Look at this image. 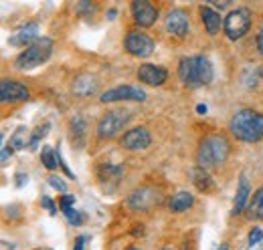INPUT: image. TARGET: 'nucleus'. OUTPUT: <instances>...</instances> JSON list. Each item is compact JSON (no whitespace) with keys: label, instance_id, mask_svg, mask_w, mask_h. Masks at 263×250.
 <instances>
[{"label":"nucleus","instance_id":"1a4fd4ad","mask_svg":"<svg viewBox=\"0 0 263 250\" xmlns=\"http://www.w3.org/2000/svg\"><path fill=\"white\" fill-rule=\"evenodd\" d=\"M164 27L168 34H174V36H178V38L186 36V34H189V27H191L186 10H182V8H172V10H168V14H166V18H164Z\"/></svg>","mask_w":263,"mask_h":250},{"label":"nucleus","instance_id":"dca6fc26","mask_svg":"<svg viewBox=\"0 0 263 250\" xmlns=\"http://www.w3.org/2000/svg\"><path fill=\"white\" fill-rule=\"evenodd\" d=\"M249 196H251V187L245 176L239 178V186H237V194H235V204H233V216L241 214L245 208H247V202H249Z\"/></svg>","mask_w":263,"mask_h":250},{"label":"nucleus","instance_id":"a211bd4d","mask_svg":"<svg viewBox=\"0 0 263 250\" xmlns=\"http://www.w3.org/2000/svg\"><path fill=\"white\" fill-rule=\"evenodd\" d=\"M200 20L209 34H217L221 29V14L211 6H200Z\"/></svg>","mask_w":263,"mask_h":250},{"label":"nucleus","instance_id":"58836bf2","mask_svg":"<svg viewBox=\"0 0 263 250\" xmlns=\"http://www.w3.org/2000/svg\"><path fill=\"white\" fill-rule=\"evenodd\" d=\"M162 250H170V248H162Z\"/></svg>","mask_w":263,"mask_h":250},{"label":"nucleus","instance_id":"7c9ffc66","mask_svg":"<svg viewBox=\"0 0 263 250\" xmlns=\"http://www.w3.org/2000/svg\"><path fill=\"white\" fill-rule=\"evenodd\" d=\"M255 45H257V51H259V55L263 57V29L257 32V36H255Z\"/></svg>","mask_w":263,"mask_h":250},{"label":"nucleus","instance_id":"ddd939ff","mask_svg":"<svg viewBox=\"0 0 263 250\" xmlns=\"http://www.w3.org/2000/svg\"><path fill=\"white\" fill-rule=\"evenodd\" d=\"M138 79H140V83H146V85H152V87H160L168 79V71L160 65L146 62V65H142L138 69Z\"/></svg>","mask_w":263,"mask_h":250},{"label":"nucleus","instance_id":"5701e85b","mask_svg":"<svg viewBox=\"0 0 263 250\" xmlns=\"http://www.w3.org/2000/svg\"><path fill=\"white\" fill-rule=\"evenodd\" d=\"M69 129H71V135H73V141H77V145L83 143V135H85V123L79 115H75L71 121H69Z\"/></svg>","mask_w":263,"mask_h":250},{"label":"nucleus","instance_id":"f03ea898","mask_svg":"<svg viewBox=\"0 0 263 250\" xmlns=\"http://www.w3.org/2000/svg\"><path fill=\"white\" fill-rule=\"evenodd\" d=\"M213 65L206 57L197 55V57H182L178 62V77L184 87L189 89H198L202 85H209L213 81Z\"/></svg>","mask_w":263,"mask_h":250},{"label":"nucleus","instance_id":"f257e3e1","mask_svg":"<svg viewBox=\"0 0 263 250\" xmlns=\"http://www.w3.org/2000/svg\"><path fill=\"white\" fill-rule=\"evenodd\" d=\"M231 152V145L227 141L225 135L221 133H211V135H204L198 143L197 150V165L202 170H213V168H219L227 161Z\"/></svg>","mask_w":263,"mask_h":250},{"label":"nucleus","instance_id":"2eb2a0df","mask_svg":"<svg viewBox=\"0 0 263 250\" xmlns=\"http://www.w3.org/2000/svg\"><path fill=\"white\" fill-rule=\"evenodd\" d=\"M36 38H41L39 36V27H36V23H27V25H23L18 31L14 32L10 38H8V43L12 45V47H31Z\"/></svg>","mask_w":263,"mask_h":250},{"label":"nucleus","instance_id":"0eeeda50","mask_svg":"<svg viewBox=\"0 0 263 250\" xmlns=\"http://www.w3.org/2000/svg\"><path fill=\"white\" fill-rule=\"evenodd\" d=\"M124 47L132 57L138 59H148L154 53V40L142 31H128L124 38Z\"/></svg>","mask_w":263,"mask_h":250},{"label":"nucleus","instance_id":"6ab92c4d","mask_svg":"<svg viewBox=\"0 0 263 250\" xmlns=\"http://www.w3.org/2000/svg\"><path fill=\"white\" fill-rule=\"evenodd\" d=\"M247 216L251 220H263V186L253 192L247 206Z\"/></svg>","mask_w":263,"mask_h":250},{"label":"nucleus","instance_id":"f3484780","mask_svg":"<svg viewBox=\"0 0 263 250\" xmlns=\"http://www.w3.org/2000/svg\"><path fill=\"white\" fill-rule=\"evenodd\" d=\"M96 89H98V79L91 75H79L73 81V93L77 97H89L96 93Z\"/></svg>","mask_w":263,"mask_h":250},{"label":"nucleus","instance_id":"6e6552de","mask_svg":"<svg viewBox=\"0 0 263 250\" xmlns=\"http://www.w3.org/2000/svg\"><path fill=\"white\" fill-rule=\"evenodd\" d=\"M101 103H116V101H146V93L140 87L134 85H120L114 89H107L105 93H101L99 97Z\"/></svg>","mask_w":263,"mask_h":250},{"label":"nucleus","instance_id":"39448f33","mask_svg":"<svg viewBox=\"0 0 263 250\" xmlns=\"http://www.w3.org/2000/svg\"><path fill=\"white\" fill-rule=\"evenodd\" d=\"M249 29H251V10L245 8V6L231 10L229 14L225 16V20H223V31H225L227 38H231V40L243 38Z\"/></svg>","mask_w":263,"mask_h":250},{"label":"nucleus","instance_id":"412c9836","mask_svg":"<svg viewBox=\"0 0 263 250\" xmlns=\"http://www.w3.org/2000/svg\"><path fill=\"white\" fill-rule=\"evenodd\" d=\"M191 176L195 178L193 180V184L200 190V192H209L211 187H213V180H211V176L206 174V170H202V168H195V170H191Z\"/></svg>","mask_w":263,"mask_h":250},{"label":"nucleus","instance_id":"4be33fe9","mask_svg":"<svg viewBox=\"0 0 263 250\" xmlns=\"http://www.w3.org/2000/svg\"><path fill=\"white\" fill-rule=\"evenodd\" d=\"M27 135H29V131H27L25 127H18V129L12 133V137H10V141H8V148H10L12 152H14V150H23V148H27V145H29Z\"/></svg>","mask_w":263,"mask_h":250},{"label":"nucleus","instance_id":"20e7f679","mask_svg":"<svg viewBox=\"0 0 263 250\" xmlns=\"http://www.w3.org/2000/svg\"><path fill=\"white\" fill-rule=\"evenodd\" d=\"M53 53V40L49 36H41L36 38L31 47H27L25 51L18 53V57L14 59V69L18 71H29L47 61Z\"/></svg>","mask_w":263,"mask_h":250},{"label":"nucleus","instance_id":"aec40b11","mask_svg":"<svg viewBox=\"0 0 263 250\" xmlns=\"http://www.w3.org/2000/svg\"><path fill=\"white\" fill-rule=\"evenodd\" d=\"M193 202H195V198L191 192H176L170 200V210L172 212H184L193 206Z\"/></svg>","mask_w":263,"mask_h":250},{"label":"nucleus","instance_id":"4c0bfd02","mask_svg":"<svg viewBox=\"0 0 263 250\" xmlns=\"http://www.w3.org/2000/svg\"><path fill=\"white\" fill-rule=\"evenodd\" d=\"M261 29H263V20H261Z\"/></svg>","mask_w":263,"mask_h":250},{"label":"nucleus","instance_id":"bb28decb","mask_svg":"<svg viewBox=\"0 0 263 250\" xmlns=\"http://www.w3.org/2000/svg\"><path fill=\"white\" fill-rule=\"evenodd\" d=\"M65 218L69 220V224H73V226H79V224L83 222V216H81L75 208H71L69 212H65Z\"/></svg>","mask_w":263,"mask_h":250},{"label":"nucleus","instance_id":"c9c22d12","mask_svg":"<svg viewBox=\"0 0 263 250\" xmlns=\"http://www.w3.org/2000/svg\"><path fill=\"white\" fill-rule=\"evenodd\" d=\"M126 250H140L138 246H130V248H126Z\"/></svg>","mask_w":263,"mask_h":250},{"label":"nucleus","instance_id":"9b49d317","mask_svg":"<svg viewBox=\"0 0 263 250\" xmlns=\"http://www.w3.org/2000/svg\"><path fill=\"white\" fill-rule=\"evenodd\" d=\"M120 143H122V148L136 152V150H146L152 143V137H150V131L146 127H134V129L124 133Z\"/></svg>","mask_w":263,"mask_h":250},{"label":"nucleus","instance_id":"393cba45","mask_svg":"<svg viewBox=\"0 0 263 250\" xmlns=\"http://www.w3.org/2000/svg\"><path fill=\"white\" fill-rule=\"evenodd\" d=\"M111 176L118 180V178L122 176V168H120V165H111V163H103V165L99 168V178H101V180H107V178H111Z\"/></svg>","mask_w":263,"mask_h":250},{"label":"nucleus","instance_id":"2f4dec72","mask_svg":"<svg viewBox=\"0 0 263 250\" xmlns=\"http://www.w3.org/2000/svg\"><path fill=\"white\" fill-rule=\"evenodd\" d=\"M85 236H77L75 238V246H73V250H83V246H85Z\"/></svg>","mask_w":263,"mask_h":250},{"label":"nucleus","instance_id":"72a5a7b5","mask_svg":"<svg viewBox=\"0 0 263 250\" xmlns=\"http://www.w3.org/2000/svg\"><path fill=\"white\" fill-rule=\"evenodd\" d=\"M16 180H18V182H16V186H23V184H25V180H29V178H25L23 174H18V176H16Z\"/></svg>","mask_w":263,"mask_h":250},{"label":"nucleus","instance_id":"cd10ccee","mask_svg":"<svg viewBox=\"0 0 263 250\" xmlns=\"http://www.w3.org/2000/svg\"><path fill=\"white\" fill-rule=\"evenodd\" d=\"M49 186L55 187V190L61 192V194H67L65 182H61V178H57V176H49Z\"/></svg>","mask_w":263,"mask_h":250},{"label":"nucleus","instance_id":"473e14b6","mask_svg":"<svg viewBox=\"0 0 263 250\" xmlns=\"http://www.w3.org/2000/svg\"><path fill=\"white\" fill-rule=\"evenodd\" d=\"M12 154V150L6 145V148H2V165H6V161H8V156Z\"/></svg>","mask_w":263,"mask_h":250},{"label":"nucleus","instance_id":"f704fd0d","mask_svg":"<svg viewBox=\"0 0 263 250\" xmlns=\"http://www.w3.org/2000/svg\"><path fill=\"white\" fill-rule=\"evenodd\" d=\"M197 113H206V105H197Z\"/></svg>","mask_w":263,"mask_h":250},{"label":"nucleus","instance_id":"b1692460","mask_svg":"<svg viewBox=\"0 0 263 250\" xmlns=\"http://www.w3.org/2000/svg\"><path fill=\"white\" fill-rule=\"evenodd\" d=\"M41 161H43V165L47 168V170H55L57 168V152H53L49 145H45L43 148V152H41Z\"/></svg>","mask_w":263,"mask_h":250},{"label":"nucleus","instance_id":"a878e982","mask_svg":"<svg viewBox=\"0 0 263 250\" xmlns=\"http://www.w3.org/2000/svg\"><path fill=\"white\" fill-rule=\"evenodd\" d=\"M73 204H75V196H71V194H65V196L59 200V208H61V212H63V214L73 208Z\"/></svg>","mask_w":263,"mask_h":250},{"label":"nucleus","instance_id":"7ed1b4c3","mask_svg":"<svg viewBox=\"0 0 263 250\" xmlns=\"http://www.w3.org/2000/svg\"><path fill=\"white\" fill-rule=\"evenodd\" d=\"M229 131L233 137L241 141H259L263 137V113L253 109H239L229 121Z\"/></svg>","mask_w":263,"mask_h":250},{"label":"nucleus","instance_id":"4468645a","mask_svg":"<svg viewBox=\"0 0 263 250\" xmlns=\"http://www.w3.org/2000/svg\"><path fill=\"white\" fill-rule=\"evenodd\" d=\"M156 202H158V194L154 190H150V187H140V190L132 192L130 198H128V204L134 210H148Z\"/></svg>","mask_w":263,"mask_h":250},{"label":"nucleus","instance_id":"9d476101","mask_svg":"<svg viewBox=\"0 0 263 250\" xmlns=\"http://www.w3.org/2000/svg\"><path fill=\"white\" fill-rule=\"evenodd\" d=\"M130 10L134 20H136V25H140V27H152L156 23V18H158V8L152 2H144V0L140 2V0H136V2H132Z\"/></svg>","mask_w":263,"mask_h":250},{"label":"nucleus","instance_id":"c85d7f7f","mask_svg":"<svg viewBox=\"0 0 263 250\" xmlns=\"http://www.w3.org/2000/svg\"><path fill=\"white\" fill-rule=\"evenodd\" d=\"M261 240H263V230L255 226V228L249 232V244L253 246V244H257V242H261Z\"/></svg>","mask_w":263,"mask_h":250},{"label":"nucleus","instance_id":"c756f323","mask_svg":"<svg viewBox=\"0 0 263 250\" xmlns=\"http://www.w3.org/2000/svg\"><path fill=\"white\" fill-rule=\"evenodd\" d=\"M41 206H45V208L49 210V214H57V208H55V204L51 202L49 196H43V198H41Z\"/></svg>","mask_w":263,"mask_h":250},{"label":"nucleus","instance_id":"e433bc0d","mask_svg":"<svg viewBox=\"0 0 263 250\" xmlns=\"http://www.w3.org/2000/svg\"><path fill=\"white\" fill-rule=\"evenodd\" d=\"M219 250H229V248H227V246H221V248H219Z\"/></svg>","mask_w":263,"mask_h":250},{"label":"nucleus","instance_id":"f8f14e48","mask_svg":"<svg viewBox=\"0 0 263 250\" xmlns=\"http://www.w3.org/2000/svg\"><path fill=\"white\" fill-rule=\"evenodd\" d=\"M0 99L2 103H18V101H27L29 99V89L12 79H2L0 83Z\"/></svg>","mask_w":263,"mask_h":250},{"label":"nucleus","instance_id":"423d86ee","mask_svg":"<svg viewBox=\"0 0 263 250\" xmlns=\"http://www.w3.org/2000/svg\"><path fill=\"white\" fill-rule=\"evenodd\" d=\"M130 119H132V113L128 109H111V111L103 113L98 123V137L99 139H111V137H116Z\"/></svg>","mask_w":263,"mask_h":250}]
</instances>
